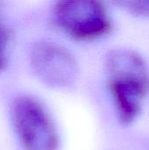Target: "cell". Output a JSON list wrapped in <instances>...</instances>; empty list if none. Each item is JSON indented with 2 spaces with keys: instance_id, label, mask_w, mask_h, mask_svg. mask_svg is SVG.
<instances>
[{
  "instance_id": "obj_1",
  "label": "cell",
  "mask_w": 149,
  "mask_h": 150,
  "mask_svg": "<svg viewBox=\"0 0 149 150\" xmlns=\"http://www.w3.org/2000/svg\"><path fill=\"white\" fill-rule=\"evenodd\" d=\"M109 89L119 120L131 124L141 112L149 93V68L138 53L116 49L106 57Z\"/></svg>"
},
{
  "instance_id": "obj_2",
  "label": "cell",
  "mask_w": 149,
  "mask_h": 150,
  "mask_svg": "<svg viewBox=\"0 0 149 150\" xmlns=\"http://www.w3.org/2000/svg\"><path fill=\"white\" fill-rule=\"evenodd\" d=\"M55 25L70 38L94 40L108 34L112 23L103 3L92 0L60 1L53 9Z\"/></svg>"
},
{
  "instance_id": "obj_3",
  "label": "cell",
  "mask_w": 149,
  "mask_h": 150,
  "mask_svg": "<svg viewBox=\"0 0 149 150\" xmlns=\"http://www.w3.org/2000/svg\"><path fill=\"white\" fill-rule=\"evenodd\" d=\"M13 126L25 150H57L59 137L47 109L29 96L18 98L11 110Z\"/></svg>"
},
{
  "instance_id": "obj_4",
  "label": "cell",
  "mask_w": 149,
  "mask_h": 150,
  "mask_svg": "<svg viewBox=\"0 0 149 150\" xmlns=\"http://www.w3.org/2000/svg\"><path fill=\"white\" fill-rule=\"evenodd\" d=\"M30 63L35 75L54 87H67L76 79L78 69L74 55L54 41L35 43L30 51Z\"/></svg>"
},
{
  "instance_id": "obj_5",
  "label": "cell",
  "mask_w": 149,
  "mask_h": 150,
  "mask_svg": "<svg viewBox=\"0 0 149 150\" xmlns=\"http://www.w3.org/2000/svg\"><path fill=\"white\" fill-rule=\"evenodd\" d=\"M11 40L10 30L0 24V71L4 69L8 62V51Z\"/></svg>"
},
{
  "instance_id": "obj_6",
  "label": "cell",
  "mask_w": 149,
  "mask_h": 150,
  "mask_svg": "<svg viewBox=\"0 0 149 150\" xmlns=\"http://www.w3.org/2000/svg\"><path fill=\"white\" fill-rule=\"evenodd\" d=\"M119 4L133 15L149 17V1H125Z\"/></svg>"
}]
</instances>
